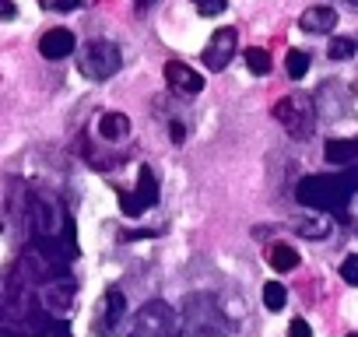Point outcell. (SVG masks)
I'll list each match as a JSON object with an SVG mask.
<instances>
[{
    "label": "cell",
    "instance_id": "cell-26",
    "mask_svg": "<svg viewBox=\"0 0 358 337\" xmlns=\"http://www.w3.org/2000/svg\"><path fill=\"white\" fill-rule=\"evenodd\" d=\"M169 134H172V144H183L187 141V127L183 123H169Z\"/></svg>",
    "mask_w": 358,
    "mask_h": 337
},
{
    "label": "cell",
    "instance_id": "cell-18",
    "mask_svg": "<svg viewBox=\"0 0 358 337\" xmlns=\"http://www.w3.org/2000/svg\"><path fill=\"white\" fill-rule=\"evenodd\" d=\"M246 67H250L253 74H271V53L260 50V46H257V50L250 46V50H246Z\"/></svg>",
    "mask_w": 358,
    "mask_h": 337
},
{
    "label": "cell",
    "instance_id": "cell-30",
    "mask_svg": "<svg viewBox=\"0 0 358 337\" xmlns=\"http://www.w3.org/2000/svg\"><path fill=\"white\" fill-rule=\"evenodd\" d=\"M351 4H358V0H351Z\"/></svg>",
    "mask_w": 358,
    "mask_h": 337
},
{
    "label": "cell",
    "instance_id": "cell-14",
    "mask_svg": "<svg viewBox=\"0 0 358 337\" xmlns=\"http://www.w3.org/2000/svg\"><path fill=\"white\" fill-rule=\"evenodd\" d=\"M137 194L144 197L148 208L158 204V180H155V173H151V165H141V168H137Z\"/></svg>",
    "mask_w": 358,
    "mask_h": 337
},
{
    "label": "cell",
    "instance_id": "cell-1",
    "mask_svg": "<svg viewBox=\"0 0 358 337\" xmlns=\"http://www.w3.org/2000/svg\"><path fill=\"white\" fill-rule=\"evenodd\" d=\"M355 194H358V165L337 168V173L306 176L295 187V201L302 208H316V211H330V215H344Z\"/></svg>",
    "mask_w": 358,
    "mask_h": 337
},
{
    "label": "cell",
    "instance_id": "cell-22",
    "mask_svg": "<svg viewBox=\"0 0 358 337\" xmlns=\"http://www.w3.org/2000/svg\"><path fill=\"white\" fill-rule=\"evenodd\" d=\"M299 236L302 239H323V236H330V225L327 222H302L299 225Z\"/></svg>",
    "mask_w": 358,
    "mask_h": 337
},
{
    "label": "cell",
    "instance_id": "cell-3",
    "mask_svg": "<svg viewBox=\"0 0 358 337\" xmlns=\"http://www.w3.org/2000/svg\"><path fill=\"white\" fill-rule=\"evenodd\" d=\"M130 337H187L183 330V313L169 309L165 302H148L130 330Z\"/></svg>",
    "mask_w": 358,
    "mask_h": 337
},
{
    "label": "cell",
    "instance_id": "cell-25",
    "mask_svg": "<svg viewBox=\"0 0 358 337\" xmlns=\"http://www.w3.org/2000/svg\"><path fill=\"white\" fill-rule=\"evenodd\" d=\"M81 0H43V8H60V11H74Z\"/></svg>",
    "mask_w": 358,
    "mask_h": 337
},
{
    "label": "cell",
    "instance_id": "cell-4",
    "mask_svg": "<svg viewBox=\"0 0 358 337\" xmlns=\"http://www.w3.org/2000/svg\"><path fill=\"white\" fill-rule=\"evenodd\" d=\"M120 67H123V53H120V46L109 43V39L88 43V46L81 50V57H78V71H81L85 78H92V81H106V78H113Z\"/></svg>",
    "mask_w": 358,
    "mask_h": 337
},
{
    "label": "cell",
    "instance_id": "cell-8",
    "mask_svg": "<svg viewBox=\"0 0 358 337\" xmlns=\"http://www.w3.org/2000/svg\"><path fill=\"white\" fill-rule=\"evenodd\" d=\"M43 309H46V316H64L67 309H71V302H74V281L67 278V274H60V278H53V281H46L43 285Z\"/></svg>",
    "mask_w": 358,
    "mask_h": 337
},
{
    "label": "cell",
    "instance_id": "cell-20",
    "mask_svg": "<svg viewBox=\"0 0 358 337\" xmlns=\"http://www.w3.org/2000/svg\"><path fill=\"white\" fill-rule=\"evenodd\" d=\"M327 53H330V60H351L355 57V43L344 39V36H334L330 46H327Z\"/></svg>",
    "mask_w": 358,
    "mask_h": 337
},
{
    "label": "cell",
    "instance_id": "cell-27",
    "mask_svg": "<svg viewBox=\"0 0 358 337\" xmlns=\"http://www.w3.org/2000/svg\"><path fill=\"white\" fill-rule=\"evenodd\" d=\"M0 15H4V18H11V15H15V4H11V0H4V8H0Z\"/></svg>",
    "mask_w": 358,
    "mask_h": 337
},
{
    "label": "cell",
    "instance_id": "cell-5",
    "mask_svg": "<svg viewBox=\"0 0 358 337\" xmlns=\"http://www.w3.org/2000/svg\"><path fill=\"white\" fill-rule=\"evenodd\" d=\"M274 120L295 137V141H309L316 130V116H313V102L306 95H285L274 106Z\"/></svg>",
    "mask_w": 358,
    "mask_h": 337
},
{
    "label": "cell",
    "instance_id": "cell-11",
    "mask_svg": "<svg viewBox=\"0 0 358 337\" xmlns=\"http://www.w3.org/2000/svg\"><path fill=\"white\" fill-rule=\"evenodd\" d=\"M323 158L330 165H358V137H334L323 144Z\"/></svg>",
    "mask_w": 358,
    "mask_h": 337
},
{
    "label": "cell",
    "instance_id": "cell-17",
    "mask_svg": "<svg viewBox=\"0 0 358 337\" xmlns=\"http://www.w3.org/2000/svg\"><path fill=\"white\" fill-rule=\"evenodd\" d=\"M285 67H288V78H292V81H302V78H306V71H309V53L292 50V53H288V60H285Z\"/></svg>",
    "mask_w": 358,
    "mask_h": 337
},
{
    "label": "cell",
    "instance_id": "cell-13",
    "mask_svg": "<svg viewBox=\"0 0 358 337\" xmlns=\"http://www.w3.org/2000/svg\"><path fill=\"white\" fill-rule=\"evenodd\" d=\"M99 134H102V141H127L130 137V120H127V113H106L102 120H99Z\"/></svg>",
    "mask_w": 358,
    "mask_h": 337
},
{
    "label": "cell",
    "instance_id": "cell-2",
    "mask_svg": "<svg viewBox=\"0 0 358 337\" xmlns=\"http://www.w3.org/2000/svg\"><path fill=\"white\" fill-rule=\"evenodd\" d=\"M183 330L187 337H229L225 313L218 309L215 295H190L183 309Z\"/></svg>",
    "mask_w": 358,
    "mask_h": 337
},
{
    "label": "cell",
    "instance_id": "cell-15",
    "mask_svg": "<svg viewBox=\"0 0 358 337\" xmlns=\"http://www.w3.org/2000/svg\"><path fill=\"white\" fill-rule=\"evenodd\" d=\"M267 260H271V267L274 271H295L299 267V253L292 250V246H285V243H278V246H271V253H267Z\"/></svg>",
    "mask_w": 358,
    "mask_h": 337
},
{
    "label": "cell",
    "instance_id": "cell-23",
    "mask_svg": "<svg viewBox=\"0 0 358 337\" xmlns=\"http://www.w3.org/2000/svg\"><path fill=\"white\" fill-rule=\"evenodd\" d=\"M341 278H344L351 288H358V253H348V257H344V264H341Z\"/></svg>",
    "mask_w": 358,
    "mask_h": 337
},
{
    "label": "cell",
    "instance_id": "cell-24",
    "mask_svg": "<svg viewBox=\"0 0 358 337\" xmlns=\"http://www.w3.org/2000/svg\"><path fill=\"white\" fill-rule=\"evenodd\" d=\"M288 337H313V330H309V323H306L302 316H295V320L288 323Z\"/></svg>",
    "mask_w": 358,
    "mask_h": 337
},
{
    "label": "cell",
    "instance_id": "cell-29",
    "mask_svg": "<svg viewBox=\"0 0 358 337\" xmlns=\"http://www.w3.org/2000/svg\"><path fill=\"white\" fill-rule=\"evenodd\" d=\"M348 337H358V334H348Z\"/></svg>",
    "mask_w": 358,
    "mask_h": 337
},
{
    "label": "cell",
    "instance_id": "cell-21",
    "mask_svg": "<svg viewBox=\"0 0 358 337\" xmlns=\"http://www.w3.org/2000/svg\"><path fill=\"white\" fill-rule=\"evenodd\" d=\"M194 8H197L201 18H218L229 8V0H194Z\"/></svg>",
    "mask_w": 358,
    "mask_h": 337
},
{
    "label": "cell",
    "instance_id": "cell-10",
    "mask_svg": "<svg viewBox=\"0 0 358 337\" xmlns=\"http://www.w3.org/2000/svg\"><path fill=\"white\" fill-rule=\"evenodd\" d=\"M299 29L302 32H313V36H327V32H334L337 29V11L334 8H309V11H302V18H299Z\"/></svg>",
    "mask_w": 358,
    "mask_h": 337
},
{
    "label": "cell",
    "instance_id": "cell-28",
    "mask_svg": "<svg viewBox=\"0 0 358 337\" xmlns=\"http://www.w3.org/2000/svg\"><path fill=\"white\" fill-rule=\"evenodd\" d=\"M151 4H158V0H137V11H148Z\"/></svg>",
    "mask_w": 358,
    "mask_h": 337
},
{
    "label": "cell",
    "instance_id": "cell-19",
    "mask_svg": "<svg viewBox=\"0 0 358 337\" xmlns=\"http://www.w3.org/2000/svg\"><path fill=\"white\" fill-rule=\"evenodd\" d=\"M120 211L127 215V218H141L144 211H148V204H144V197L141 194H120Z\"/></svg>",
    "mask_w": 358,
    "mask_h": 337
},
{
    "label": "cell",
    "instance_id": "cell-7",
    "mask_svg": "<svg viewBox=\"0 0 358 337\" xmlns=\"http://www.w3.org/2000/svg\"><path fill=\"white\" fill-rule=\"evenodd\" d=\"M165 81H169V88L176 95H183V99H194V95L204 92V78L194 67H187L183 60H169L165 64Z\"/></svg>",
    "mask_w": 358,
    "mask_h": 337
},
{
    "label": "cell",
    "instance_id": "cell-12",
    "mask_svg": "<svg viewBox=\"0 0 358 337\" xmlns=\"http://www.w3.org/2000/svg\"><path fill=\"white\" fill-rule=\"evenodd\" d=\"M123 313H127L123 292H120V288H109L106 299H102V323H99V330H113V327L123 320Z\"/></svg>",
    "mask_w": 358,
    "mask_h": 337
},
{
    "label": "cell",
    "instance_id": "cell-9",
    "mask_svg": "<svg viewBox=\"0 0 358 337\" xmlns=\"http://www.w3.org/2000/svg\"><path fill=\"white\" fill-rule=\"evenodd\" d=\"M74 32H67V29H50L43 39H39V53L46 57V60H64V57H71L74 53Z\"/></svg>",
    "mask_w": 358,
    "mask_h": 337
},
{
    "label": "cell",
    "instance_id": "cell-6",
    "mask_svg": "<svg viewBox=\"0 0 358 337\" xmlns=\"http://www.w3.org/2000/svg\"><path fill=\"white\" fill-rule=\"evenodd\" d=\"M236 46H239V36L236 29H218L211 36V43L204 46V67L208 71H225L236 57Z\"/></svg>",
    "mask_w": 358,
    "mask_h": 337
},
{
    "label": "cell",
    "instance_id": "cell-16",
    "mask_svg": "<svg viewBox=\"0 0 358 337\" xmlns=\"http://www.w3.org/2000/svg\"><path fill=\"white\" fill-rule=\"evenodd\" d=\"M285 302H288L285 285H281V281H267V285H264V306L278 313V309H285Z\"/></svg>",
    "mask_w": 358,
    "mask_h": 337
}]
</instances>
